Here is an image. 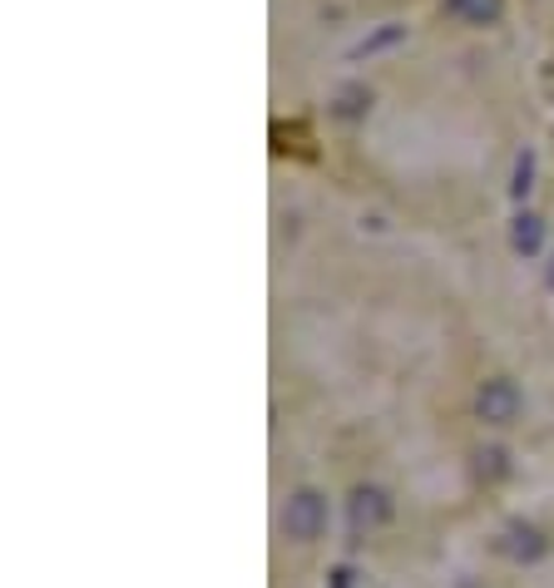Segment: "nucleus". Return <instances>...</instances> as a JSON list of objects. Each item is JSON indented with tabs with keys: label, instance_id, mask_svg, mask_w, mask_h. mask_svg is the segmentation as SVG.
Returning <instances> with one entry per match:
<instances>
[{
	"label": "nucleus",
	"instance_id": "f257e3e1",
	"mask_svg": "<svg viewBox=\"0 0 554 588\" xmlns=\"http://www.w3.org/2000/svg\"><path fill=\"white\" fill-rule=\"evenodd\" d=\"M327 519H332V509H327V495L312 485L293 489L283 505V534L293 544H317L327 534Z\"/></svg>",
	"mask_w": 554,
	"mask_h": 588
},
{
	"label": "nucleus",
	"instance_id": "f03ea898",
	"mask_svg": "<svg viewBox=\"0 0 554 588\" xmlns=\"http://www.w3.org/2000/svg\"><path fill=\"white\" fill-rule=\"evenodd\" d=\"M520 405H525V395H520V386L510 376H490V381H481V391H475V415H481L485 425H515Z\"/></svg>",
	"mask_w": 554,
	"mask_h": 588
},
{
	"label": "nucleus",
	"instance_id": "7ed1b4c3",
	"mask_svg": "<svg viewBox=\"0 0 554 588\" xmlns=\"http://www.w3.org/2000/svg\"><path fill=\"white\" fill-rule=\"evenodd\" d=\"M391 495L381 485H357L351 489V499H347V519H351V529L357 534H371V529H381V524L391 519Z\"/></svg>",
	"mask_w": 554,
	"mask_h": 588
},
{
	"label": "nucleus",
	"instance_id": "20e7f679",
	"mask_svg": "<svg viewBox=\"0 0 554 588\" xmlns=\"http://www.w3.org/2000/svg\"><path fill=\"white\" fill-rule=\"evenodd\" d=\"M500 554L515 564H540L550 554V539L540 524H525V519H510L505 534H500Z\"/></svg>",
	"mask_w": 554,
	"mask_h": 588
},
{
	"label": "nucleus",
	"instance_id": "39448f33",
	"mask_svg": "<svg viewBox=\"0 0 554 588\" xmlns=\"http://www.w3.org/2000/svg\"><path fill=\"white\" fill-rule=\"evenodd\" d=\"M445 10H451L455 20H465V25H495L505 0H445Z\"/></svg>",
	"mask_w": 554,
	"mask_h": 588
},
{
	"label": "nucleus",
	"instance_id": "423d86ee",
	"mask_svg": "<svg viewBox=\"0 0 554 588\" xmlns=\"http://www.w3.org/2000/svg\"><path fill=\"white\" fill-rule=\"evenodd\" d=\"M510 243H515L520 258H535V252L545 248V223H540L535 213H520V218H515V233H510Z\"/></svg>",
	"mask_w": 554,
	"mask_h": 588
},
{
	"label": "nucleus",
	"instance_id": "0eeeda50",
	"mask_svg": "<svg viewBox=\"0 0 554 588\" xmlns=\"http://www.w3.org/2000/svg\"><path fill=\"white\" fill-rule=\"evenodd\" d=\"M475 475L485 479V485H495V479H505L510 475V455L500 451V445H490V451L475 455Z\"/></svg>",
	"mask_w": 554,
	"mask_h": 588
},
{
	"label": "nucleus",
	"instance_id": "6e6552de",
	"mask_svg": "<svg viewBox=\"0 0 554 588\" xmlns=\"http://www.w3.org/2000/svg\"><path fill=\"white\" fill-rule=\"evenodd\" d=\"M401 40H407V30H401V25H387V30H377L371 40H361L351 55H357V60H361V55H377V50H391V45H401Z\"/></svg>",
	"mask_w": 554,
	"mask_h": 588
},
{
	"label": "nucleus",
	"instance_id": "1a4fd4ad",
	"mask_svg": "<svg viewBox=\"0 0 554 588\" xmlns=\"http://www.w3.org/2000/svg\"><path fill=\"white\" fill-rule=\"evenodd\" d=\"M367 104H371V94L351 84V90H342V100H337V114H342V120H357V114H367Z\"/></svg>",
	"mask_w": 554,
	"mask_h": 588
},
{
	"label": "nucleus",
	"instance_id": "9d476101",
	"mask_svg": "<svg viewBox=\"0 0 554 588\" xmlns=\"http://www.w3.org/2000/svg\"><path fill=\"white\" fill-rule=\"evenodd\" d=\"M530 178H535V154L525 148V154L515 158V184H510V194H515V198H525V194H530Z\"/></svg>",
	"mask_w": 554,
	"mask_h": 588
},
{
	"label": "nucleus",
	"instance_id": "9b49d317",
	"mask_svg": "<svg viewBox=\"0 0 554 588\" xmlns=\"http://www.w3.org/2000/svg\"><path fill=\"white\" fill-rule=\"evenodd\" d=\"M332 588H357V574H351V569H337V574H332Z\"/></svg>",
	"mask_w": 554,
	"mask_h": 588
},
{
	"label": "nucleus",
	"instance_id": "f8f14e48",
	"mask_svg": "<svg viewBox=\"0 0 554 588\" xmlns=\"http://www.w3.org/2000/svg\"><path fill=\"white\" fill-rule=\"evenodd\" d=\"M455 588H485L481 579H461V584H455Z\"/></svg>",
	"mask_w": 554,
	"mask_h": 588
},
{
	"label": "nucleus",
	"instance_id": "ddd939ff",
	"mask_svg": "<svg viewBox=\"0 0 554 588\" xmlns=\"http://www.w3.org/2000/svg\"><path fill=\"white\" fill-rule=\"evenodd\" d=\"M550 287H554V267H550Z\"/></svg>",
	"mask_w": 554,
	"mask_h": 588
}]
</instances>
